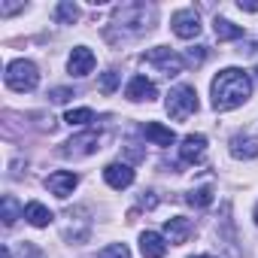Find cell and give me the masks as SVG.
I'll use <instances>...</instances> for the list:
<instances>
[{
  "label": "cell",
  "instance_id": "8fae6325",
  "mask_svg": "<svg viewBox=\"0 0 258 258\" xmlns=\"http://www.w3.org/2000/svg\"><path fill=\"white\" fill-rule=\"evenodd\" d=\"M124 97H127V100H134V103H140V100H155V97H158V88H155L152 79H146V76H134L131 82H127V88H124Z\"/></svg>",
  "mask_w": 258,
  "mask_h": 258
},
{
  "label": "cell",
  "instance_id": "f546056e",
  "mask_svg": "<svg viewBox=\"0 0 258 258\" xmlns=\"http://www.w3.org/2000/svg\"><path fill=\"white\" fill-rule=\"evenodd\" d=\"M4 258H13V252H10V249H4Z\"/></svg>",
  "mask_w": 258,
  "mask_h": 258
},
{
  "label": "cell",
  "instance_id": "3957f363",
  "mask_svg": "<svg viewBox=\"0 0 258 258\" xmlns=\"http://www.w3.org/2000/svg\"><path fill=\"white\" fill-rule=\"evenodd\" d=\"M115 28H124L127 37H137L143 31H149V10L143 4H127V7H118L115 10V19H112Z\"/></svg>",
  "mask_w": 258,
  "mask_h": 258
},
{
  "label": "cell",
  "instance_id": "4fadbf2b",
  "mask_svg": "<svg viewBox=\"0 0 258 258\" xmlns=\"http://www.w3.org/2000/svg\"><path fill=\"white\" fill-rule=\"evenodd\" d=\"M67 70H70L73 76H88V73L94 70V52L85 49V46H76V49L70 52V58H67Z\"/></svg>",
  "mask_w": 258,
  "mask_h": 258
},
{
  "label": "cell",
  "instance_id": "4dcf8cb0",
  "mask_svg": "<svg viewBox=\"0 0 258 258\" xmlns=\"http://www.w3.org/2000/svg\"><path fill=\"white\" fill-rule=\"evenodd\" d=\"M191 258H213V255H191Z\"/></svg>",
  "mask_w": 258,
  "mask_h": 258
},
{
  "label": "cell",
  "instance_id": "83f0119b",
  "mask_svg": "<svg viewBox=\"0 0 258 258\" xmlns=\"http://www.w3.org/2000/svg\"><path fill=\"white\" fill-rule=\"evenodd\" d=\"M243 13H258V4H252V0H240V4H237Z\"/></svg>",
  "mask_w": 258,
  "mask_h": 258
},
{
  "label": "cell",
  "instance_id": "d6986e66",
  "mask_svg": "<svg viewBox=\"0 0 258 258\" xmlns=\"http://www.w3.org/2000/svg\"><path fill=\"white\" fill-rule=\"evenodd\" d=\"M64 121H67L70 127H85V124H91V121H94V112H91L88 106L67 109V112H64Z\"/></svg>",
  "mask_w": 258,
  "mask_h": 258
},
{
  "label": "cell",
  "instance_id": "7a4b0ae2",
  "mask_svg": "<svg viewBox=\"0 0 258 258\" xmlns=\"http://www.w3.org/2000/svg\"><path fill=\"white\" fill-rule=\"evenodd\" d=\"M7 85L13 88V91H19V94H25V91H34L37 85H40V70H37V64L34 61H25V58H19V61H13L10 67H7Z\"/></svg>",
  "mask_w": 258,
  "mask_h": 258
},
{
  "label": "cell",
  "instance_id": "f1b7e54d",
  "mask_svg": "<svg viewBox=\"0 0 258 258\" xmlns=\"http://www.w3.org/2000/svg\"><path fill=\"white\" fill-rule=\"evenodd\" d=\"M140 204H143V207H146V210H152V207H155V204H158V198H152V191H149V198H143V201H140Z\"/></svg>",
  "mask_w": 258,
  "mask_h": 258
},
{
  "label": "cell",
  "instance_id": "52a82bcc",
  "mask_svg": "<svg viewBox=\"0 0 258 258\" xmlns=\"http://www.w3.org/2000/svg\"><path fill=\"white\" fill-rule=\"evenodd\" d=\"M100 134L97 131H85V134H79V137H73L70 143H67V149H64V155L67 158H85V155H94L97 149H100Z\"/></svg>",
  "mask_w": 258,
  "mask_h": 258
},
{
  "label": "cell",
  "instance_id": "d4e9b609",
  "mask_svg": "<svg viewBox=\"0 0 258 258\" xmlns=\"http://www.w3.org/2000/svg\"><path fill=\"white\" fill-rule=\"evenodd\" d=\"M204 58H207V46H198V49H188V64H204Z\"/></svg>",
  "mask_w": 258,
  "mask_h": 258
},
{
  "label": "cell",
  "instance_id": "603a6c76",
  "mask_svg": "<svg viewBox=\"0 0 258 258\" xmlns=\"http://www.w3.org/2000/svg\"><path fill=\"white\" fill-rule=\"evenodd\" d=\"M97 258H131V249H127L124 243H109L106 249L97 252Z\"/></svg>",
  "mask_w": 258,
  "mask_h": 258
},
{
  "label": "cell",
  "instance_id": "2e32d148",
  "mask_svg": "<svg viewBox=\"0 0 258 258\" xmlns=\"http://www.w3.org/2000/svg\"><path fill=\"white\" fill-rule=\"evenodd\" d=\"M22 219H28L34 228H49V222L55 219L52 213H49V207H43L40 201H31V204H25V216Z\"/></svg>",
  "mask_w": 258,
  "mask_h": 258
},
{
  "label": "cell",
  "instance_id": "ac0fdd59",
  "mask_svg": "<svg viewBox=\"0 0 258 258\" xmlns=\"http://www.w3.org/2000/svg\"><path fill=\"white\" fill-rule=\"evenodd\" d=\"M213 31H216L219 40H240L243 37V28L234 25V22H228V19H216L213 22Z\"/></svg>",
  "mask_w": 258,
  "mask_h": 258
},
{
  "label": "cell",
  "instance_id": "ba28073f",
  "mask_svg": "<svg viewBox=\"0 0 258 258\" xmlns=\"http://www.w3.org/2000/svg\"><path fill=\"white\" fill-rule=\"evenodd\" d=\"M76 185H79V176L70 173V170H55V173L46 179V188H49L55 198H61V201H67V198L73 195Z\"/></svg>",
  "mask_w": 258,
  "mask_h": 258
},
{
  "label": "cell",
  "instance_id": "5bb4252c",
  "mask_svg": "<svg viewBox=\"0 0 258 258\" xmlns=\"http://www.w3.org/2000/svg\"><path fill=\"white\" fill-rule=\"evenodd\" d=\"M140 252H143V258H164L167 255V237L158 231H143L140 234Z\"/></svg>",
  "mask_w": 258,
  "mask_h": 258
},
{
  "label": "cell",
  "instance_id": "4316f807",
  "mask_svg": "<svg viewBox=\"0 0 258 258\" xmlns=\"http://www.w3.org/2000/svg\"><path fill=\"white\" fill-rule=\"evenodd\" d=\"M19 10H25V4H0V16H13Z\"/></svg>",
  "mask_w": 258,
  "mask_h": 258
},
{
  "label": "cell",
  "instance_id": "9a60e30c",
  "mask_svg": "<svg viewBox=\"0 0 258 258\" xmlns=\"http://www.w3.org/2000/svg\"><path fill=\"white\" fill-rule=\"evenodd\" d=\"M143 137H146L149 143H155V146H173V143H176L173 127H167V124H161V121H146Z\"/></svg>",
  "mask_w": 258,
  "mask_h": 258
},
{
  "label": "cell",
  "instance_id": "5b68a950",
  "mask_svg": "<svg viewBox=\"0 0 258 258\" xmlns=\"http://www.w3.org/2000/svg\"><path fill=\"white\" fill-rule=\"evenodd\" d=\"M143 64H152V67H158L164 76H179V73H182V67H185V61H182L176 52L164 49V46H158V49H149V52L143 55Z\"/></svg>",
  "mask_w": 258,
  "mask_h": 258
},
{
  "label": "cell",
  "instance_id": "9c48e42d",
  "mask_svg": "<svg viewBox=\"0 0 258 258\" xmlns=\"http://www.w3.org/2000/svg\"><path fill=\"white\" fill-rule=\"evenodd\" d=\"M103 179H106L109 188L121 191V188H127V185L134 182V170H131V164H118V161H112V164L103 167Z\"/></svg>",
  "mask_w": 258,
  "mask_h": 258
},
{
  "label": "cell",
  "instance_id": "e0dca14e",
  "mask_svg": "<svg viewBox=\"0 0 258 258\" xmlns=\"http://www.w3.org/2000/svg\"><path fill=\"white\" fill-rule=\"evenodd\" d=\"M231 155L234 158H258V143L246 134H234L231 137Z\"/></svg>",
  "mask_w": 258,
  "mask_h": 258
},
{
  "label": "cell",
  "instance_id": "ffe728a7",
  "mask_svg": "<svg viewBox=\"0 0 258 258\" xmlns=\"http://www.w3.org/2000/svg\"><path fill=\"white\" fill-rule=\"evenodd\" d=\"M55 19H58L61 25H73V22L79 19V7H76V4H70V0H64V4H58V7H55Z\"/></svg>",
  "mask_w": 258,
  "mask_h": 258
},
{
  "label": "cell",
  "instance_id": "7c38bea8",
  "mask_svg": "<svg viewBox=\"0 0 258 258\" xmlns=\"http://www.w3.org/2000/svg\"><path fill=\"white\" fill-rule=\"evenodd\" d=\"M204 155H207V137L204 134H188L179 146V158L185 164H198V161H204Z\"/></svg>",
  "mask_w": 258,
  "mask_h": 258
},
{
  "label": "cell",
  "instance_id": "44dd1931",
  "mask_svg": "<svg viewBox=\"0 0 258 258\" xmlns=\"http://www.w3.org/2000/svg\"><path fill=\"white\" fill-rule=\"evenodd\" d=\"M19 213L25 216V207H19V201H16L13 195H7V198H4V225H7V228H10V225H16Z\"/></svg>",
  "mask_w": 258,
  "mask_h": 258
},
{
  "label": "cell",
  "instance_id": "1f68e13d",
  "mask_svg": "<svg viewBox=\"0 0 258 258\" xmlns=\"http://www.w3.org/2000/svg\"><path fill=\"white\" fill-rule=\"evenodd\" d=\"M255 225H258V207H255Z\"/></svg>",
  "mask_w": 258,
  "mask_h": 258
},
{
  "label": "cell",
  "instance_id": "7402d4cb",
  "mask_svg": "<svg viewBox=\"0 0 258 258\" xmlns=\"http://www.w3.org/2000/svg\"><path fill=\"white\" fill-rule=\"evenodd\" d=\"M185 201H188L191 207H210V204H213V188H210V185H204V188H191V191L185 195Z\"/></svg>",
  "mask_w": 258,
  "mask_h": 258
},
{
  "label": "cell",
  "instance_id": "cb8c5ba5",
  "mask_svg": "<svg viewBox=\"0 0 258 258\" xmlns=\"http://www.w3.org/2000/svg\"><path fill=\"white\" fill-rule=\"evenodd\" d=\"M115 85H118V73H115V70H106V73L100 76V91H103V94H112Z\"/></svg>",
  "mask_w": 258,
  "mask_h": 258
},
{
  "label": "cell",
  "instance_id": "277c9868",
  "mask_svg": "<svg viewBox=\"0 0 258 258\" xmlns=\"http://www.w3.org/2000/svg\"><path fill=\"white\" fill-rule=\"evenodd\" d=\"M167 112H170V118H176V121H185L191 112H198V94H195V88H191V85L173 88V91L167 94Z\"/></svg>",
  "mask_w": 258,
  "mask_h": 258
},
{
  "label": "cell",
  "instance_id": "8992f818",
  "mask_svg": "<svg viewBox=\"0 0 258 258\" xmlns=\"http://www.w3.org/2000/svg\"><path fill=\"white\" fill-rule=\"evenodd\" d=\"M170 28H173V34H176V37L191 40V37H198V34H201V19H198V13H195V10H176V13L170 16Z\"/></svg>",
  "mask_w": 258,
  "mask_h": 258
},
{
  "label": "cell",
  "instance_id": "d6a6232c",
  "mask_svg": "<svg viewBox=\"0 0 258 258\" xmlns=\"http://www.w3.org/2000/svg\"><path fill=\"white\" fill-rule=\"evenodd\" d=\"M255 76H258V67H255Z\"/></svg>",
  "mask_w": 258,
  "mask_h": 258
},
{
  "label": "cell",
  "instance_id": "30bf717a",
  "mask_svg": "<svg viewBox=\"0 0 258 258\" xmlns=\"http://www.w3.org/2000/svg\"><path fill=\"white\" fill-rule=\"evenodd\" d=\"M191 234H195V225H191L185 216H173V219H167V222H164V237H167V243H170V246L185 243Z\"/></svg>",
  "mask_w": 258,
  "mask_h": 258
},
{
  "label": "cell",
  "instance_id": "484cf974",
  "mask_svg": "<svg viewBox=\"0 0 258 258\" xmlns=\"http://www.w3.org/2000/svg\"><path fill=\"white\" fill-rule=\"evenodd\" d=\"M49 97H52V103H67V100L73 97V91H70V88H55Z\"/></svg>",
  "mask_w": 258,
  "mask_h": 258
},
{
  "label": "cell",
  "instance_id": "6da1fadb",
  "mask_svg": "<svg viewBox=\"0 0 258 258\" xmlns=\"http://www.w3.org/2000/svg\"><path fill=\"white\" fill-rule=\"evenodd\" d=\"M210 94H213V109L216 112L237 109L252 97V76L246 70H240V67H225L213 79Z\"/></svg>",
  "mask_w": 258,
  "mask_h": 258
}]
</instances>
